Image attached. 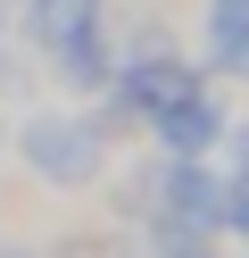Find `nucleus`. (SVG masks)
Masks as SVG:
<instances>
[{"instance_id": "6e6552de", "label": "nucleus", "mask_w": 249, "mask_h": 258, "mask_svg": "<svg viewBox=\"0 0 249 258\" xmlns=\"http://www.w3.org/2000/svg\"><path fill=\"white\" fill-rule=\"evenodd\" d=\"M50 258H141V241H125L116 225H100V233H66V241H50Z\"/></svg>"}, {"instance_id": "1a4fd4ad", "label": "nucleus", "mask_w": 249, "mask_h": 258, "mask_svg": "<svg viewBox=\"0 0 249 258\" xmlns=\"http://www.w3.org/2000/svg\"><path fill=\"white\" fill-rule=\"evenodd\" d=\"M224 241L249 250V175H224Z\"/></svg>"}, {"instance_id": "9b49d317", "label": "nucleus", "mask_w": 249, "mask_h": 258, "mask_svg": "<svg viewBox=\"0 0 249 258\" xmlns=\"http://www.w3.org/2000/svg\"><path fill=\"white\" fill-rule=\"evenodd\" d=\"M0 258H50V241H0Z\"/></svg>"}, {"instance_id": "0eeeda50", "label": "nucleus", "mask_w": 249, "mask_h": 258, "mask_svg": "<svg viewBox=\"0 0 249 258\" xmlns=\"http://www.w3.org/2000/svg\"><path fill=\"white\" fill-rule=\"evenodd\" d=\"M141 258H224V233H191V225H141Z\"/></svg>"}, {"instance_id": "7ed1b4c3", "label": "nucleus", "mask_w": 249, "mask_h": 258, "mask_svg": "<svg viewBox=\"0 0 249 258\" xmlns=\"http://www.w3.org/2000/svg\"><path fill=\"white\" fill-rule=\"evenodd\" d=\"M232 117H241V108H232V92H224V84H199L191 100L158 108V117L141 125V150H158V158H216Z\"/></svg>"}, {"instance_id": "f8f14e48", "label": "nucleus", "mask_w": 249, "mask_h": 258, "mask_svg": "<svg viewBox=\"0 0 249 258\" xmlns=\"http://www.w3.org/2000/svg\"><path fill=\"white\" fill-rule=\"evenodd\" d=\"M0 158H9V100H0Z\"/></svg>"}, {"instance_id": "f03ea898", "label": "nucleus", "mask_w": 249, "mask_h": 258, "mask_svg": "<svg viewBox=\"0 0 249 258\" xmlns=\"http://www.w3.org/2000/svg\"><path fill=\"white\" fill-rule=\"evenodd\" d=\"M141 225L224 233V167L216 158H158L149 150V208H141Z\"/></svg>"}, {"instance_id": "423d86ee", "label": "nucleus", "mask_w": 249, "mask_h": 258, "mask_svg": "<svg viewBox=\"0 0 249 258\" xmlns=\"http://www.w3.org/2000/svg\"><path fill=\"white\" fill-rule=\"evenodd\" d=\"M42 75H50V92H58V100H108V84H116V25L66 42V50H50Z\"/></svg>"}, {"instance_id": "f257e3e1", "label": "nucleus", "mask_w": 249, "mask_h": 258, "mask_svg": "<svg viewBox=\"0 0 249 258\" xmlns=\"http://www.w3.org/2000/svg\"><path fill=\"white\" fill-rule=\"evenodd\" d=\"M9 158L42 191H100V175L116 167V134L100 117V100H25L9 108Z\"/></svg>"}, {"instance_id": "20e7f679", "label": "nucleus", "mask_w": 249, "mask_h": 258, "mask_svg": "<svg viewBox=\"0 0 249 258\" xmlns=\"http://www.w3.org/2000/svg\"><path fill=\"white\" fill-rule=\"evenodd\" d=\"M9 25H17V50L50 58L100 25H116V0H9Z\"/></svg>"}, {"instance_id": "39448f33", "label": "nucleus", "mask_w": 249, "mask_h": 258, "mask_svg": "<svg viewBox=\"0 0 249 258\" xmlns=\"http://www.w3.org/2000/svg\"><path fill=\"white\" fill-rule=\"evenodd\" d=\"M191 58L216 75V84H249V0H199Z\"/></svg>"}, {"instance_id": "9d476101", "label": "nucleus", "mask_w": 249, "mask_h": 258, "mask_svg": "<svg viewBox=\"0 0 249 258\" xmlns=\"http://www.w3.org/2000/svg\"><path fill=\"white\" fill-rule=\"evenodd\" d=\"M216 167H224V175H249V108L224 125V150H216Z\"/></svg>"}]
</instances>
